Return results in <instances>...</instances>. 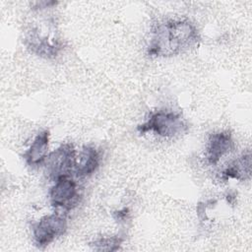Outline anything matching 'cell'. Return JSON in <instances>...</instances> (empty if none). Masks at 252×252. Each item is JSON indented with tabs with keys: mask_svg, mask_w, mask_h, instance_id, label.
<instances>
[{
	"mask_svg": "<svg viewBox=\"0 0 252 252\" xmlns=\"http://www.w3.org/2000/svg\"><path fill=\"white\" fill-rule=\"evenodd\" d=\"M24 41L32 53L46 59L55 58L63 48L59 38L45 33L38 28H32L27 32Z\"/></svg>",
	"mask_w": 252,
	"mask_h": 252,
	"instance_id": "cell-6",
	"label": "cell"
},
{
	"mask_svg": "<svg viewBox=\"0 0 252 252\" xmlns=\"http://www.w3.org/2000/svg\"><path fill=\"white\" fill-rule=\"evenodd\" d=\"M77 163V153L73 144L63 143L52 151L45 161V170L51 181L70 177Z\"/></svg>",
	"mask_w": 252,
	"mask_h": 252,
	"instance_id": "cell-4",
	"label": "cell"
},
{
	"mask_svg": "<svg viewBox=\"0 0 252 252\" xmlns=\"http://www.w3.org/2000/svg\"><path fill=\"white\" fill-rule=\"evenodd\" d=\"M100 151L93 145H85L82 148L74 170V175L79 179L92 176L100 166Z\"/></svg>",
	"mask_w": 252,
	"mask_h": 252,
	"instance_id": "cell-9",
	"label": "cell"
},
{
	"mask_svg": "<svg viewBox=\"0 0 252 252\" xmlns=\"http://www.w3.org/2000/svg\"><path fill=\"white\" fill-rule=\"evenodd\" d=\"M68 228L66 216L63 213H52L41 217L32 223L33 244L38 249H44L54 240L63 236Z\"/></svg>",
	"mask_w": 252,
	"mask_h": 252,
	"instance_id": "cell-3",
	"label": "cell"
},
{
	"mask_svg": "<svg viewBox=\"0 0 252 252\" xmlns=\"http://www.w3.org/2000/svg\"><path fill=\"white\" fill-rule=\"evenodd\" d=\"M189 124L180 112L169 109L152 111L147 119L137 126L141 135L149 132L162 138H175L185 134Z\"/></svg>",
	"mask_w": 252,
	"mask_h": 252,
	"instance_id": "cell-2",
	"label": "cell"
},
{
	"mask_svg": "<svg viewBox=\"0 0 252 252\" xmlns=\"http://www.w3.org/2000/svg\"><path fill=\"white\" fill-rule=\"evenodd\" d=\"M49 131L42 130L36 134L32 144L23 154L25 163L31 168H38L43 165L48 157Z\"/></svg>",
	"mask_w": 252,
	"mask_h": 252,
	"instance_id": "cell-8",
	"label": "cell"
},
{
	"mask_svg": "<svg viewBox=\"0 0 252 252\" xmlns=\"http://www.w3.org/2000/svg\"><path fill=\"white\" fill-rule=\"evenodd\" d=\"M48 197L54 209L68 213L79 205L82 194L79 184L70 176L54 181L48 191Z\"/></svg>",
	"mask_w": 252,
	"mask_h": 252,
	"instance_id": "cell-5",
	"label": "cell"
},
{
	"mask_svg": "<svg viewBox=\"0 0 252 252\" xmlns=\"http://www.w3.org/2000/svg\"><path fill=\"white\" fill-rule=\"evenodd\" d=\"M125 241V234L118 233L112 236H102L94 239L90 246L96 251H117Z\"/></svg>",
	"mask_w": 252,
	"mask_h": 252,
	"instance_id": "cell-11",
	"label": "cell"
},
{
	"mask_svg": "<svg viewBox=\"0 0 252 252\" xmlns=\"http://www.w3.org/2000/svg\"><path fill=\"white\" fill-rule=\"evenodd\" d=\"M251 177V153L247 151L233 159L220 172V178L223 181L236 179L239 181L249 180Z\"/></svg>",
	"mask_w": 252,
	"mask_h": 252,
	"instance_id": "cell-10",
	"label": "cell"
},
{
	"mask_svg": "<svg viewBox=\"0 0 252 252\" xmlns=\"http://www.w3.org/2000/svg\"><path fill=\"white\" fill-rule=\"evenodd\" d=\"M201 36L197 27L187 19H168L152 28L147 54L151 57H172L196 47Z\"/></svg>",
	"mask_w": 252,
	"mask_h": 252,
	"instance_id": "cell-1",
	"label": "cell"
},
{
	"mask_svg": "<svg viewBox=\"0 0 252 252\" xmlns=\"http://www.w3.org/2000/svg\"><path fill=\"white\" fill-rule=\"evenodd\" d=\"M234 149L232 134L228 130L212 133L206 145L205 157L210 165H216L220 158Z\"/></svg>",
	"mask_w": 252,
	"mask_h": 252,
	"instance_id": "cell-7",
	"label": "cell"
},
{
	"mask_svg": "<svg viewBox=\"0 0 252 252\" xmlns=\"http://www.w3.org/2000/svg\"><path fill=\"white\" fill-rule=\"evenodd\" d=\"M129 217V211L128 209L124 208L122 210H119V211H116L114 214H113V218L117 220V221H125Z\"/></svg>",
	"mask_w": 252,
	"mask_h": 252,
	"instance_id": "cell-12",
	"label": "cell"
}]
</instances>
